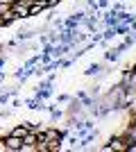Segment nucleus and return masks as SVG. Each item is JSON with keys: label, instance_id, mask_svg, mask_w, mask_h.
I'll return each mask as SVG.
<instances>
[{"label": "nucleus", "instance_id": "obj_1", "mask_svg": "<svg viewBox=\"0 0 136 152\" xmlns=\"http://www.w3.org/2000/svg\"><path fill=\"white\" fill-rule=\"evenodd\" d=\"M23 148V139H18V136H7L5 139V150H20Z\"/></svg>", "mask_w": 136, "mask_h": 152}, {"label": "nucleus", "instance_id": "obj_2", "mask_svg": "<svg viewBox=\"0 0 136 152\" xmlns=\"http://www.w3.org/2000/svg\"><path fill=\"white\" fill-rule=\"evenodd\" d=\"M27 132H30V129H25V125H18V127H14V129H12V136H18V139H23Z\"/></svg>", "mask_w": 136, "mask_h": 152}, {"label": "nucleus", "instance_id": "obj_3", "mask_svg": "<svg viewBox=\"0 0 136 152\" xmlns=\"http://www.w3.org/2000/svg\"><path fill=\"white\" fill-rule=\"evenodd\" d=\"M100 70H102V66H100V64H91L89 68H86V75H97Z\"/></svg>", "mask_w": 136, "mask_h": 152}, {"label": "nucleus", "instance_id": "obj_4", "mask_svg": "<svg viewBox=\"0 0 136 152\" xmlns=\"http://www.w3.org/2000/svg\"><path fill=\"white\" fill-rule=\"evenodd\" d=\"M34 37V32H30V30H20L18 32V41H25V39H32Z\"/></svg>", "mask_w": 136, "mask_h": 152}, {"label": "nucleus", "instance_id": "obj_5", "mask_svg": "<svg viewBox=\"0 0 136 152\" xmlns=\"http://www.w3.org/2000/svg\"><path fill=\"white\" fill-rule=\"evenodd\" d=\"M104 57H107V61H116V59H118V48H116V50H107Z\"/></svg>", "mask_w": 136, "mask_h": 152}, {"label": "nucleus", "instance_id": "obj_6", "mask_svg": "<svg viewBox=\"0 0 136 152\" xmlns=\"http://www.w3.org/2000/svg\"><path fill=\"white\" fill-rule=\"evenodd\" d=\"M127 30H129L127 25H113V32H116V34H125Z\"/></svg>", "mask_w": 136, "mask_h": 152}, {"label": "nucleus", "instance_id": "obj_7", "mask_svg": "<svg viewBox=\"0 0 136 152\" xmlns=\"http://www.w3.org/2000/svg\"><path fill=\"white\" fill-rule=\"evenodd\" d=\"M111 37H116V32H113V30H111V27H109V30L104 32V41H109Z\"/></svg>", "mask_w": 136, "mask_h": 152}, {"label": "nucleus", "instance_id": "obj_8", "mask_svg": "<svg viewBox=\"0 0 136 152\" xmlns=\"http://www.w3.org/2000/svg\"><path fill=\"white\" fill-rule=\"evenodd\" d=\"M97 5H100V7H107V5H109V0H97Z\"/></svg>", "mask_w": 136, "mask_h": 152}, {"label": "nucleus", "instance_id": "obj_9", "mask_svg": "<svg viewBox=\"0 0 136 152\" xmlns=\"http://www.w3.org/2000/svg\"><path fill=\"white\" fill-rule=\"evenodd\" d=\"M0 150H5V141H0Z\"/></svg>", "mask_w": 136, "mask_h": 152}, {"label": "nucleus", "instance_id": "obj_10", "mask_svg": "<svg viewBox=\"0 0 136 152\" xmlns=\"http://www.w3.org/2000/svg\"><path fill=\"white\" fill-rule=\"evenodd\" d=\"M2 82H5V75H2V73H0V84H2Z\"/></svg>", "mask_w": 136, "mask_h": 152}, {"label": "nucleus", "instance_id": "obj_11", "mask_svg": "<svg viewBox=\"0 0 136 152\" xmlns=\"http://www.w3.org/2000/svg\"><path fill=\"white\" fill-rule=\"evenodd\" d=\"M2 66H5V59H2V57H0V68H2Z\"/></svg>", "mask_w": 136, "mask_h": 152}, {"label": "nucleus", "instance_id": "obj_12", "mask_svg": "<svg viewBox=\"0 0 136 152\" xmlns=\"http://www.w3.org/2000/svg\"><path fill=\"white\" fill-rule=\"evenodd\" d=\"M132 70H136V64H134V68H132Z\"/></svg>", "mask_w": 136, "mask_h": 152}]
</instances>
